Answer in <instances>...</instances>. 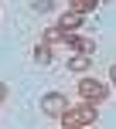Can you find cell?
Segmentation results:
<instances>
[{"label": "cell", "instance_id": "1", "mask_svg": "<svg viewBox=\"0 0 116 129\" xmlns=\"http://www.w3.org/2000/svg\"><path fill=\"white\" fill-rule=\"evenodd\" d=\"M45 109H62V99H58V95L55 99H45Z\"/></svg>", "mask_w": 116, "mask_h": 129}]
</instances>
